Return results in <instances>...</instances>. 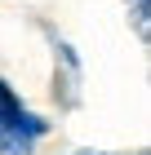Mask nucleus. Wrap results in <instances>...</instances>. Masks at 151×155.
I'll list each match as a JSON object with an SVG mask.
<instances>
[{"instance_id": "obj_1", "label": "nucleus", "mask_w": 151, "mask_h": 155, "mask_svg": "<svg viewBox=\"0 0 151 155\" xmlns=\"http://www.w3.org/2000/svg\"><path fill=\"white\" fill-rule=\"evenodd\" d=\"M45 133V120L22 111V102L0 107V155H31Z\"/></svg>"}, {"instance_id": "obj_2", "label": "nucleus", "mask_w": 151, "mask_h": 155, "mask_svg": "<svg viewBox=\"0 0 151 155\" xmlns=\"http://www.w3.org/2000/svg\"><path fill=\"white\" fill-rule=\"evenodd\" d=\"M84 155H93V151H84Z\"/></svg>"}]
</instances>
